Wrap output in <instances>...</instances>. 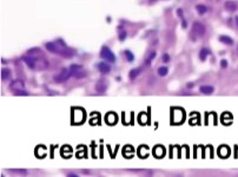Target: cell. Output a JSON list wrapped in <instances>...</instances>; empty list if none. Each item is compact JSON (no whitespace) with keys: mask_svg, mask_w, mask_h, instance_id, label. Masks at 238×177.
I'll return each instance as SVG.
<instances>
[{"mask_svg":"<svg viewBox=\"0 0 238 177\" xmlns=\"http://www.w3.org/2000/svg\"><path fill=\"white\" fill-rule=\"evenodd\" d=\"M100 56H101V58H104L105 60H107L109 63H115V61H116V57H115V55H113V53H112V51H111L109 47H106V46H104V47L101 49Z\"/></svg>","mask_w":238,"mask_h":177,"instance_id":"cell-1","label":"cell"},{"mask_svg":"<svg viewBox=\"0 0 238 177\" xmlns=\"http://www.w3.org/2000/svg\"><path fill=\"white\" fill-rule=\"evenodd\" d=\"M71 76H72V73H71L70 69H68V70H67V69H62V70L60 71L59 75L54 77V80H56L57 83H64V81H66L67 79L70 78Z\"/></svg>","mask_w":238,"mask_h":177,"instance_id":"cell-2","label":"cell"},{"mask_svg":"<svg viewBox=\"0 0 238 177\" xmlns=\"http://www.w3.org/2000/svg\"><path fill=\"white\" fill-rule=\"evenodd\" d=\"M192 32H195V33H196L198 37H204V34H205L206 30H205V26H204L202 22L196 21V22H193V26H192Z\"/></svg>","mask_w":238,"mask_h":177,"instance_id":"cell-3","label":"cell"},{"mask_svg":"<svg viewBox=\"0 0 238 177\" xmlns=\"http://www.w3.org/2000/svg\"><path fill=\"white\" fill-rule=\"evenodd\" d=\"M73 123H83L84 118H85V112L83 109H74L73 110Z\"/></svg>","mask_w":238,"mask_h":177,"instance_id":"cell-4","label":"cell"},{"mask_svg":"<svg viewBox=\"0 0 238 177\" xmlns=\"http://www.w3.org/2000/svg\"><path fill=\"white\" fill-rule=\"evenodd\" d=\"M22 60L26 63V65L30 67V69H36V66H37V58H34V57H32V56H26V57H24Z\"/></svg>","mask_w":238,"mask_h":177,"instance_id":"cell-5","label":"cell"},{"mask_svg":"<svg viewBox=\"0 0 238 177\" xmlns=\"http://www.w3.org/2000/svg\"><path fill=\"white\" fill-rule=\"evenodd\" d=\"M106 89H107V81H106L105 79H100V80H98V83L96 84V90H97V92L103 93V92L106 91Z\"/></svg>","mask_w":238,"mask_h":177,"instance_id":"cell-6","label":"cell"},{"mask_svg":"<svg viewBox=\"0 0 238 177\" xmlns=\"http://www.w3.org/2000/svg\"><path fill=\"white\" fill-rule=\"evenodd\" d=\"M225 8L229 11V12H235L236 10L238 8V4L234 0H228L225 4H224Z\"/></svg>","mask_w":238,"mask_h":177,"instance_id":"cell-7","label":"cell"},{"mask_svg":"<svg viewBox=\"0 0 238 177\" xmlns=\"http://www.w3.org/2000/svg\"><path fill=\"white\" fill-rule=\"evenodd\" d=\"M10 87H11L13 91H16V90H21V89H25V84H24V81H21V80H14V81L10 85Z\"/></svg>","mask_w":238,"mask_h":177,"instance_id":"cell-8","label":"cell"},{"mask_svg":"<svg viewBox=\"0 0 238 177\" xmlns=\"http://www.w3.org/2000/svg\"><path fill=\"white\" fill-rule=\"evenodd\" d=\"M199 91L204 95H211L213 92V87L210 86V85H203V86L199 87Z\"/></svg>","mask_w":238,"mask_h":177,"instance_id":"cell-9","label":"cell"},{"mask_svg":"<svg viewBox=\"0 0 238 177\" xmlns=\"http://www.w3.org/2000/svg\"><path fill=\"white\" fill-rule=\"evenodd\" d=\"M98 67H99L101 73H109V72L111 71V67H110V65H109L107 63H99Z\"/></svg>","mask_w":238,"mask_h":177,"instance_id":"cell-10","label":"cell"},{"mask_svg":"<svg viewBox=\"0 0 238 177\" xmlns=\"http://www.w3.org/2000/svg\"><path fill=\"white\" fill-rule=\"evenodd\" d=\"M117 116L115 115V114H107L106 115V123L107 124H116V122H117Z\"/></svg>","mask_w":238,"mask_h":177,"instance_id":"cell-11","label":"cell"},{"mask_svg":"<svg viewBox=\"0 0 238 177\" xmlns=\"http://www.w3.org/2000/svg\"><path fill=\"white\" fill-rule=\"evenodd\" d=\"M209 55H210V51H209L208 49H202L200 52H199V59H200L202 61H204V60H206Z\"/></svg>","mask_w":238,"mask_h":177,"instance_id":"cell-12","label":"cell"},{"mask_svg":"<svg viewBox=\"0 0 238 177\" xmlns=\"http://www.w3.org/2000/svg\"><path fill=\"white\" fill-rule=\"evenodd\" d=\"M173 115H176V120H175V123H180L181 122V119L184 118V114H183V111L181 110H179V109H176L175 111H173Z\"/></svg>","mask_w":238,"mask_h":177,"instance_id":"cell-13","label":"cell"},{"mask_svg":"<svg viewBox=\"0 0 238 177\" xmlns=\"http://www.w3.org/2000/svg\"><path fill=\"white\" fill-rule=\"evenodd\" d=\"M45 47H46L50 52H54V53H57V52H58L57 44H54V43H47V44L45 45Z\"/></svg>","mask_w":238,"mask_h":177,"instance_id":"cell-14","label":"cell"},{"mask_svg":"<svg viewBox=\"0 0 238 177\" xmlns=\"http://www.w3.org/2000/svg\"><path fill=\"white\" fill-rule=\"evenodd\" d=\"M219 41H222L225 45H232L234 44V40L231 39L230 37H228V36H220L219 37Z\"/></svg>","mask_w":238,"mask_h":177,"instance_id":"cell-15","label":"cell"},{"mask_svg":"<svg viewBox=\"0 0 238 177\" xmlns=\"http://www.w3.org/2000/svg\"><path fill=\"white\" fill-rule=\"evenodd\" d=\"M164 149H163V146H156L155 148V150H153V154H155V156L156 157H158V158H160V157H163L164 156Z\"/></svg>","mask_w":238,"mask_h":177,"instance_id":"cell-16","label":"cell"},{"mask_svg":"<svg viewBox=\"0 0 238 177\" xmlns=\"http://www.w3.org/2000/svg\"><path fill=\"white\" fill-rule=\"evenodd\" d=\"M140 71H141V69H133V70H131L130 73H129V78L131 79V80L136 79L137 78V76L140 73Z\"/></svg>","mask_w":238,"mask_h":177,"instance_id":"cell-17","label":"cell"},{"mask_svg":"<svg viewBox=\"0 0 238 177\" xmlns=\"http://www.w3.org/2000/svg\"><path fill=\"white\" fill-rule=\"evenodd\" d=\"M11 76V71L8 69H2L1 70V79L5 80V79H8Z\"/></svg>","mask_w":238,"mask_h":177,"instance_id":"cell-18","label":"cell"},{"mask_svg":"<svg viewBox=\"0 0 238 177\" xmlns=\"http://www.w3.org/2000/svg\"><path fill=\"white\" fill-rule=\"evenodd\" d=\"M196 10H197V12H198L200 16H203V14L206 13V11H208V8H206L205 5H197V6H196Z\"/></svg>","mask_w":238,"mask_h":177,"instance_id":"cell-19","label":"cell"},{"mask_svg":"<svg viewBox=\"0 0 238 177\" xmlns=\"http://www.w3.org/2000/svg\"><path fill=\"white\" fill-rule=\"evenodd\" d=\"M28 56H32V57H34V58H37V56H39L40 55V50L39 49H32V50H28Z\"/></svg>","mask_w":238,"mask_h":177,"instance_id":"cell-20","label":"cell"},{"mask_svg":"<svg viewBox=\"0 0 238 177\" xmlns=\"http://www.w3.org/2000/svg\"><path fill=\"white\" fill-rule=\"evenodd\" d=\"M72 76H74L76 78H83V77L86 76V72H85L84 70H79V71H77V72H73Z\"/></svg>","mask_w":238,"mask_h":177,"instance_id":"cell-21","label":"cell"},{"mask_svg":"<svg viewBox=\"0 0 238 177\" xmlns=\"http://www.w3.org/2000/svg\"><path fill=\"white\" fill-rule=\"evenodd\" d=\"M79 70H83V66H81V65H76V64H73V65H71V66H70V71H71V73L77 72V71H79Z\"/></svg>","mask_w":238,"mask_h":177,"instance_id":"cell-22","label":"cell"},{"mask_svg":"<svg viewBox=\"0 0 238 177\" xmlns=\"http://www.w3.org/2000/svg\"><path fill=\"white\" fill-rule=\"evenodd\" d=\"M158 75L159 76H166L167 75V67H165V66H161V67H159L158 69Z\"/></svg>","mask_w":238,"mask_h":177,"instance_id":"cell-23","label":"cell"},{"mask_svg":"<svg viewBox=\"0 0 238 177\" xmlns=\"http://www.w3.org/2000/svg\"><path fill=\"white\" fill-rule=\"evenodd\" d=\"M13 93L14 95H17V96H22V95H28V92L25 90V89H21V90H16V91H13Z\"/></svg>","mask_w":238,"mask_h":177,"instance_id":"cell-24","label":"cell"},{"mask_svg":"<svg viewBox=\"0 0 238 177\" xmlns=\"http://www.w3.org/2000/svg\"><path fill=\"white\" fill-rule=\"evenodd\" d=\"M125 56H126V58H127L129 61H133L135 57H133V55H132L131 51H125Z\"/></svg>","mask_w":238,"mask_h":177,"instance_id":"cell-25","label":"cell"},{"mask_svg":"<svg viewBox=\"0 0 238 177\" xmlns=\"http://www.w3.org/2000/svg\"><path fill=\"white\" fill-rule=\"evenodd\" d=\"M155 57H156V52H153V51H152V52L150 53V56L147 57V59H146V64H150V61L155 58Z\"/></svg>","mask_w":238,"mask_h":177,"instance_id":"cell-26","label":"cell"},{"mask_svg":"<svg viewBox=\"0 0 238 177\" xmlns=\"http://www.w3.org/2000/svg\"><path fill=\"white\" fill-rule=\"evenodd\" d=\"M163 61H164V63H169V61H170V56L165 53V55L163 56Z\"/></svg>","mask_w":238,"mask_h":177,"instance_id":"cell-27","label":"cell"},{"mask_svg":"<svg viewBox=\"0 0 238 177\" xmlns=\"http://www.w3.org/2000/svg\"><path fill=\"white\" fill-rule=\"evenodd\" d=\"M125 37H126V32H125V31H123V32L120 33V36H119V39L124 40V39H125Z\"/></svg>","mask_w":238,"mask_h":177,"instance_id":"cell-28","label":"cell"},{"mask_svg":"<svg viewBox=\"0 0 238 177\" xmlns=\"http://www.w3.org/2000/svg\"><path fill=\"white\" fill-rule=\"evenodd\" d=\"M220 66H222V67H226V66H228V61H226L225 59H223V60L220 61Z\"/></svg>","mask_w":238,"mask_h":177,"instance_id":"cell-29","label":"cell"},{"mask_svg":"<svg viewBox=\"0 0 238 177\" xmlns=\"http://www.w3.org/2000/svg\"><path fill=\"white\" fill-rule=\"evenodd\" d=\"M183 27L186 28V22H185V21H183Z\"/></svg>","mask_w":238,"mask_h":177,"instance_id":"cell-30","label":"cell"},{"mask_svg":"<svg viewBox=\"0 0 238 177\" xmlns=\"http://www.w3.org/2000/svg\"><path fill=\"white\" fill-rule=\"evenodd\" d=\"M236 24H237V26H238V16L236 17Z\"/></svg>","mask_w":238,"mask_h":177,"instance_id":"cell-31","label":"cell"}]
</instances>
